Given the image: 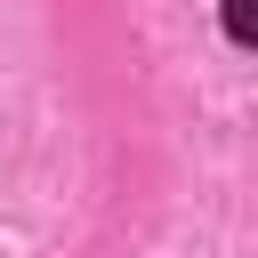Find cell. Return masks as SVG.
I'll return each mask as SVG.
<instances>
[{
    "label": "cell",
    "instance_id": "obj_1",
    "mask_svg": "<svg viewBox=\"0 0 258 258\" xmlns=\"http://www.w3.org/2000/svg\"><path fill=\"white\" fill-rule=\"evenodd\" d=\"M218 16H226V32H234L242 48H258V0H226Z\"/></svg>",
    "mask_w": 258,
    "mask_h": 258
}]
</instances>
